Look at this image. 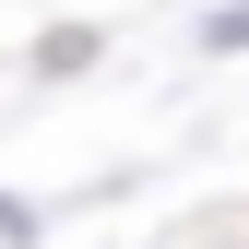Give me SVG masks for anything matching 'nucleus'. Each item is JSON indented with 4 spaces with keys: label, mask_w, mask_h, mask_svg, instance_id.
<instances>
[{
    "label": "nucleus",
    "mask_w": 249,
    "mask_h": 249,
    "mask_svg": "<svg viewBox=\"0 0 249 249\" xmlns=\"http://www.w3.org/2000/svg\"><path fill=\"white\" fill-rule=\"evenodd\" d=\"M202 36H213V48H249V0H237V12H213Z\"/></svg>",
    "instance_id": "obj_1"
}]
</instances>
